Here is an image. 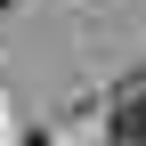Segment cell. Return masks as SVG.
<instances>
[{"mask_svg":"<svg viewBox=\"0 0 146 146\" xmlns=\"http://www.w3.org/2000/svg\"><path fill=\"white\" fill-rule=\"evenodd\" d=\"M114 138H122V146H146V89H130V98H122V114H114Z\"/></svg>","mask_w":146,"mask_h":146,"instance_id":"6da1fadb","label":"cell"}]
</instances>
